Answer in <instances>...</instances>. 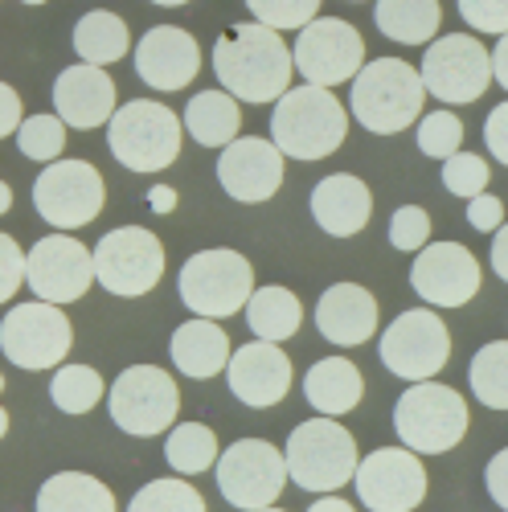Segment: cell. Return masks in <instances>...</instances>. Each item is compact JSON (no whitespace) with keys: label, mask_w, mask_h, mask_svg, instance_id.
<instances>
[{"label":"cell","mask_w":508,"mask_h":512,"mask_svg":"<svg viewBox=\"0 0 508 512\" xmlns=\"http://www.w3.org/2000/svg\"><path fill=\"white\" fill-rule=\"evenodd\" d=\"M17 127H21V95L9 82H0V140L17 136Z\"/></svg>","instance_id":"bcb514c9"},{"label":"cell","mask_w":508,"mask_h":512,"mask_svg":"<svg viewBox=\"0 0 508 512\" xmlns=\"http://www.w3.org/2000/svg\"><path fill=\"white\" fill-rule=\"evenodd\" d=\"M54 107H58V119L66 127H78V132L107 127L115 115V82L103 66L74 62L54 82Z\"/></svg>","instance_id":"7402d4cb"},{"label":"cell","mask_w":508,"mask_h":512,"mask_svg":"<svg viewBox=\"0 0 508 512\" xmlns=\"http://www.w3.org/2000/svg\"><path fill=\"white\" fill-rule=\"evenodd\" d=\"M308 512H353V504H349V500H341V496L332 492V496H320V500H316Z\"/></svg>","instance_id":"f907efd6"},{"label":"cell","mask_w":508,"mask_h":512,"mask_svg":"<svg viewBox=\"0 0 508 512\" xmlns=\"http://www.w3.org/2000/svg\"><path fill=\"white\" fill-rule=\"evenodd\" d=\"M291 381H295V369H291V357L271 345V340H254L250 336V345L234 349L230 365H226V386L230 394L250 406V410H271L287 398L291 390Z\"/></svg>","instance_id":"d6986e66"},{"label":"cell","mask_w":508,"mask_h":512,"mask_svg":"<svg viewBox=\"0 0 508 512\" xmlns=\"http://www.w3.org/2000/svg\"><path fill=\"white\" fill-rule=\"evenodd\" d=\"M377 357L394 377L418 386V381L443 373V365L451 361V332L431 308H410L386 324L377 340Z\"/></svg>","instance_id":"7c38bea8"},{"label":"cell","mask_w":508,"mask_h":512,"mask_svg":"<svg viewBox=\"0 0 508 512\" xmlns=\"http://www.w3.org/2000/svg\"><path fill=\"white\" fill-rule=\"evenodd\" d=\"M349 136V111L324 87H291L271 111V144L291 160H324Z\"/></svg>","instance_id":"3957f363"},{"label":"cell","mask_w":508,"mask_h":512,"mask_svg":"<svg viewBox=\"0 0 508 512\" xmlns=\"http://www.w3.org/2000/svg\"><path fill=\"white\" fill-rule=\"evenodd\" d=\"M484 484H488V496L496 500V508L508 512V447L496 451V455L488 459V467H484Z\"/></svg>","instance_id":"f6af8a7d"},{"label":"cell","mask_w":508,"mask_h":512,"mask_svg":"<svg viewBox=\"0 0 508 512\" xmlns=\"http://www.w3.org/2000/svg\"><path fill=\"white\" fill-rule=\"evenodd\" d=\"M91 263H95V283L103 291L119 295V300H136V295H148L164 279V246L144 226H119L95 242Z\"/></svg>","instance_id":"30bf717a"},{"label":"cell","mask_w":508,"mask_h":512,"mask_svg":"<svg viewBox=\"0 0 508 512\" xmlns=\"http://www.w3.org/2000/svg\"><path fill=\"white\" fill-rule=\"evenodd\" d=\"M246 324H250V336L254 340H271V345H283L300 332L304 324V304L300 295L271 283V287H254V295L246 300Z\"/></svg>","instance_id":"4316f807"},{"label":"cell","mask_w":508,"mask_h":512,"mask_svg":"<svg viewBox=\"0 0 508 512\" xmlns=\"http://www.w3.org/2000/svg\"><path fill=\"white\" fill-rule=\"evenodd\" d=\"M181 123L201 148H230L238 140L242 111H238V99L226 91H197L189 99Z\"/></svg>","instance_id":"83f0119b"},{"label":"cell","mask_w":508,"mask_h":512,"mask_svg":"<svg viewBox=\"0 0 508 512\" xmlns=\"http://www.w3.org/2000/svg\"><path fill=\"white\" fill-rule=\"evenodd\" d=\"M373 21L398 46H431L443 9L439 0H373Z\"/></svg>","instance_id":"f1b7e54d"},{"label":"cell","mask_w":508,"mask_h":512,"mask_svg":"<svg viewBox=\"0 0 508 512\" xmlns=\"http://www.w3.org/2000/svg\"><path fill=\"white\" fill-rule=\"evenodd\" d=\"M418 78L439 103H476L492 87V50H484V41L472 33H443L422 54Z\"/></svg>","instance_id":"8fae6325"},{"label":"cell","mask_w":508,"mask_h":512,"mask_svg":"<svg viewBox=\"0 0 508 512\" xmlns=\"http://www.w3.org/2000/svg\"><path fill=\"white\" fill-rule=\"evenodd\" d=\"M214 476L226 504H234L238 512H263L287 484V459L267 439H238L218 455Z\"/></svg>","instance_id":"4fadbf2b"},{"label":"cell","mask_w":508,"mask_h":512,"mask_svg":"<svg viewBox=\"0 0 508 512\" xmlns=\"http://www.w3.org/2000/svg\"><path fill=\"white\" fill-rule=\"evenodd\" d=\"M91 283H95L91 246H82L74 234H46L25 254V287L41 304L66 308L82 300L91 291Z\"/></svg>","instance_id":"2e32d148"},{"label":"cell","mask_w":508,"mask_h":512,"mask_svg":"<svg viewBox=\"0 0 508 512\" xmlns=\"http://www.w3.org/2000/svg\"><path fill=\"white\" fill-rule=\"evenodd\" d=\"M21 5H46V0H21Z\"/></svg>","instance_id":"11a10c76"},{"label":"cell","mask_w":508,"mask_h":512,"mask_svg":"<svg viewBox=\"0 0 508 512\" xmlns=\"http://www.w3.org/2000/svg\"><path fill=\"white\" fill-rule=\"evenodd\" d=\"M480 279H484V271L463 242H427L414 254V267H410V287L431 308L472 304L480 291Z\"/></svg>","instance_id":"ac0fdd59"},{"label":"cell","mask_w":508,"mask_h":512,"mask_svg":"<svg viewBox=\"0 0 508 512\" xmlns=\"http://www.w3.org/2000/svg\"><path fill=\"white\" fill-rule=\"evenodd\" d=\"M107 201L103 173L91 160H54L33 181V209L41 222H50L58 234L91 226Z\"/></svg>","instance_id":"9c48e42d"},{"label":"cell","mask_w":508,"mask_h":512,"mask_svg":"<svg viewBox=\"0 0 508 512\" xmlns=\"http://www.w3.org/2000/svg\"><path fill=\"white\" fill-rule=\"evenodd\" d=\"M468 226L480 234H496L504 226V201L496 193H480L468 201Z\"/></svg>","instance_id":"7bdbcfd3"},{"label":"cell","mask_w":508,"mask_h":512,"mask_svg":"<svg viewBox=\"0 0 508 512\" xmlns=\"http://www.w3.org/2000/svg\"><path fill=\"white\" fill-rule=\"evenodd\" d=\"M468 381H472V394L488 410H508V340H492V345H484L472 357Z\"/></svg>","instance_id":"836d02e7"},{"label":"cell","mask_w":508,"mask_h":512,"mask_svg":"<svg viewBox=\"0 0 508 512\" xmlns=\"http://www.w3.org/2000/svg\"><path fill=\"white\" fill-rule=\"evenodd\" d=\"M177 291L193 316L226 324V316H238L254 295V267L246 263V254L230 246L197 250L177 275Z\"/></svg>","instance_id":"8992f818"},{"label":"cell","mask_w":508,"mask_h":512,"mask_svg":"<svg viewBox=\"0 0 508 512\" xmlns=\"http://www.w3.org/2000/svg\"><path fill=\"white\" fill-rule=\"evenodd\" d=\"M287 480H295L304 492L332 496L341 492L357 472V439L336 418H308L287 435Z\"/></svg>","instance_id":"5b68a950"},{"label":"cell","mask_w":508,"mask_h":512,"mask_svg":"<svg viewBox=\"0 0 508 512\" xmlns=\"http://www.w3.org/2000/svg\"><path fill=\"white\" fill-rule=\"evenodd\" d=\"M246 9L254 13V21L287 33V29H304L308 21L320 17V0H246Z\"/></svg>","instance_id":"f35d334b"},{"label":"cell","mask_w":508,"mask_h":512,"mask_svg":"<svg viewBox=\"0 0 508 512\" xmlns=\"http://www.w3.org/2000/svg\"><path fill=\"white\" fill-rule=\"evenodd\" d=\"M148 205H152L156 213H173V209H177V189H168V185H152Z\"/></svg>","instance_id":"681fc988"},{"label":"cell","mask_w":508,"mask_h":512,"mask_svg":"<svg viewBox=\"0 0 508 512\" xmlns=\"http://www.w3.org/2000/svg\"><path fill=\"white\" fill-rule=\"evenodd\" d=\"M25 283V250L13 234L0 230V304H9Z\"/></svg>","instance_id":"b9f144b4"},{"label":"cell","mask_w":508,"mask_h":512,"mask_svg":"<svg viewBox=\"0 0 508 512\" xmlns=\"http://www.w3.org/2000/svg\"><path fill=\"white\" fill-rule=\"evenodd\" d=\"M484 148L508 168V99L496 103L488 111V119H484Z\"/></svg>","instance_id":"ee69618b"},{"label":"cell","mask_w":508,"mask_h":512,"mask_svg":"<svg viewBox=\"0 0 508 512\" xmlns=\"http://www.w3.org/2000/svg\"><path fill=\"white\" fill-rule=\"evenodd\" d=\"M181 140H185V123L177 119L173 107L156 99L123 103L107 123V148L127 173H164L168 164H177Z\"/></svg>","instance_id":"277c9868"},{"label":"cell","mask_w":508,"mask_h":512,"mask_svg":"<svg viewBox=\"0 0 508 512\" xmlns=\"http://www.w3.org/2000/svg\"><path fill=\"white\" fill-rule=\"evenodd\" d=\"M9 209H13V189H9L5 181H0V218H5Z\"/></svg>","instance_id":"816d5d0a"},{"label":"cell","mask_w":508,"mask_h":512,"mask_svg":"<svg viewBox=\"0 0 508 512\" xmlns=\"http://www.w3.org/2000/svg\"><path fill=\"white\" fill-rule=\"evenodd\" d=\"M17 152L37 160V164H54L66 152V123L58 115H29L17 127Z\"/></svg>","instance_id":"e575fe53"},{"label":"cell","mask_w":508,"mask_h":512,"mask_svg":"<svg viewBox=\"0 0 508 512\" xmlns=\"http://www.w3.org/2000/svg\"><path fill=\"white\" fill-rule=\"evenodd\" d=\"M291 62L308 78V87H341V82H353L365 66V37L353 21L316 17L295 37Z\"/></svg>","instance_id":"9a60e30c"},{"label":"cell","mask_w":508,"mask_h":512,"mask_svg":"<svg viewBox=\"0 0 508 512\" xmlns=\"http://www.w3.org/2000/svg\"><path fill=\"white\" fill-rule=\"evenodd\" d=\"M74 349V328L58 304H17L0 320V353H5L17 369L41 373L58 369L66 353Z\"/></svg>","instance_id":"5bb4252c"},{"label":"cell","mask_w":508,"mask_h":512,"mask_svg":"<svg viewBox=\"0 0 508 512\" xmlns=\"http://www.w3.org/2000/svg\"><path fill=\"white\" fill-rule=\"evenodd\" d=\"M5 435H9V410L0 406V439H5Z\"/></svg>","instance_id":"db71d44e"},{"label":"cell","mask_w":508,"mask_h":512,"mask_svg":"<svg viewBox=\"0 0 508 512\" xmlns=\"http://www.w3.org/2000/svg\"><path fill=\"white\" fill-rule=\"evenodd\" d=\"M127 512H205V496L189 480H152L132 496Z\"/></svg>","instance_id":"d590c367"},{"label":"cell","mask_w":508,"mask_h":512,"mask_svg":"<svg viewBox=\"0 0 508 512\" xmlns=\"http://www.w3.org/2000/svg\"><path fill=\"white\" fill-rule=\"evenodd\" d=\"M111 422L132 439H152L177 426L181 390L177 381L156 365H127L107 390Z\"/></svg>","instance_id":"ba28073f"},{"label":"cell","mask_w":508,"mask_h":512,"mask_svg":"<svg viewBox=\"0 0 508 512\" xmlns=\"http://www.w3.org/2000/svg\"><path fill=\"white\" fill-rule=\"evenodd\" d=\"M283 152L271 140L259 136H238L230 148H222L218 160V185L226 189V197L242 201V205H259L271 201L283 185Z\"/></svg>","instance_id":"ffe728a7"},{"label":"cell","mask_w":508,"mask_h":512,"mask_svg":"<svg viewBox=\"0 0 508 512\" xmlns=\"http://www.w3.org/2000/svg\"><path fill=\"white\" fill-rule=\"evenodd\" d=\"M492 271H496V279L508 283V222L492 234Z\"/></svg>","instance_id":"7dc6e473"},{"label":"cell","mask_w":508,"mask_h":512,"mask_svg":"<svg viewBox=\"0 0 508 512\" xmlns=\"http://www.w3.org/2000/svg\"><path fill=\"white\" fill-rule=\"evenodd\" d=\"M136 74L144 87L156 91H185L201 74V46L189 29L177 25H156L136 41Z\"/></svg>","instance_id":"44dd1931"},{"label":"cell","mask_w":508,"mask_h":512,"mask_svg":"<svg viewBox=\"0 0 508 512\" xmlns=\"http://www.w3.org/2000/svg\"><path fill=\"white\" fill-rule=\"evenodd\" d=\"M353 484L369 512H418L427 500V467L406 447H381L357 463Z\"/></svg>","instance_id":"e0dca14e"},{"label":"cell","mask_w":508,"mask_h":512,"mask_svg":"<svg viewBox=\"0 0 508 512\" xmlns=\"http://www.w3.org/2000/svg\"><path fill=\"white\" fill-rule=\"evenodd\" d=\"M152 5H160V9H181V5H189V0H152Z\"/></svg>","instance_id":"f5cc1de1"},{"label":"cell","mask_w":508,"mask_h":512,"mask_svg":"<svg viewBox=\"0 0 508 512\" xmlns=\"http://www.w3.org/2000/svg\"><path fill=\"white\" fill-rule=\"evenodd\" d=\"M304 398L324 418L353 414L365 398V377L349 357H324L304 373Z\"/></svg>","instance_id":"484cf974"},{"label":"cell","mask_w":508,"mask_h":512,"mask_svg":"<svg viewBox=\"0 0 508 512\" xmlns=\"http://www.w3.org/2000/svg\"><path fill=\"white\" fill-rule=\"evenodd\" d=\"M394 431L414 455L455 451L468 435V402L443 381H418L394 406Z\"/></svg>","instance_id":"52a82bcc"},{"label":"cell","mask_w":508,"mask_h":512,"mask_svg":"<svg viewBox=\"0 0 508 512\" xmlns=\"http://www.w3.org/2000/svg\"><path fill=\"white\" fill-rule=\"evenodd\" d=\"M263 512H283V508H275V504H271V508H263Z\"/></svg>","instance_id":"9f6ffc18"},{"label":"cell","mask_w":508,"mask_h":512,"mask_svg":"<svg viewBox=\"0 0 508 512\" xmlns=\"http://www.w3.org/2000/svg\"><path fill=\"white\" fill-rule=\"evenodd\" d=\"M37 512H119L115 492L87 472H58L37 488Z\"/></svg>","instance_id":"f546056e"},{"label":"cell","mask_w":508,"mask_h":512,"mask_svg":"<svg viewBox=\"0 0 508 512\" xmlns=\"http://www.w3.org/2000/svg\"><path fill=\"white\" fill-rule=\"evenodd\" d=\"M422 103H427V87L410 62L402 58H373L361 66L349 91V111L353 119L373 136H398L410 123L422 119Z\"/></svg>","instance_id":"7a4b0ae2"},{"label":"cell","mask_w":508,"mask_h":512,"mask_svg":"<svg viewBox=\"0 0 508 512\" xmlns=\"http://www.w3.org/2000/svg\"><path fill=\"white\" fill-rule=\"evenodd\" d=\"M459 17L472 25V33H508V0H459Z\"/></svg>","instance_id":"60d3db41"},{"label":"cell","mask_w":508,"mask_h":512,"mask_svg":"<svg viewBox=\"0 0 508 512\" xmlns=\"http://www.w3.org/2000/svg\"><path fill=\"white\" fill-rule=\"evenodd\" d=\"M316 328L328 345L357 349L377 332V300L361 283H332L316 300Z\"/></svg>","instance_id":"603a6c76"},{"label":"cell","mask_w":508,"mask_h":512,"mask_svg":"<svg viewBox=\"0 0 508 512\" xmlns=\"http://www.w3.org/2000/svg\"><path fill=\"white\" fill-rule=\"evenodd\" d=\"M463 148V119L455 111H431L418 119V152L431 160H451Z\"/></svg>","instance_id":"8d00e7d4"},{"label":"cell","mask_w":508,"mask_h":512,"mask_svg":"<svg viewBox=\"0 0 508 512\" xmlns=\"http://www.w3.org/2000/svg\"><path fill=\"white\" fill-rule=\"evenodd\" d=\"M74 54L87 66H111L123 54H132V33H127V21L115 17L111 9H91L82 13L74 25Z\"/></svg>","instance_id":"4dcf8cb0"},{"label":"cell","mask_w":508,"mask_h":512,"mask_svg":"<svg viewBox=\"0 0 508 512\" xmlns=\"http://www.w3.org/2000/svg\"><path fill=\"white\" fill-rule=\"evenodd\" d=\"M492 82H500V87L508 91V33L496 41V50H492Z\"/></svg>","instance_id":"c3c4849f"},{"label":"cell","mask_w":508,"mask_h":512,"mask_svg":"<svg viewBox=\"0 0 508 512\" xmlns=\"http://www.w3.org/2000/svg\"><path fill=\"white\" fill-rule=\"evenodd\" d=\"M443 185L451 197H463V201H472L480 193H488L492 185V168L484 156L476 152H455L451 160H443Z\"/></svg>","instance_id":"74e56055"},{"label":"cell","mask_w":508,"mask_h":512,"mask_svg":"<svg viewBox=\"0 0 508 512\" xmlns=\"http://www.w3.org/2000/svg\"><path fill=\"white\" fill-rule=\"evenodd\" d=\"M164 459L177 476H201L218 463V435L205 422H177L164 439Z\"/></svg>","instance_id":"1f68e13d"},{"label":"cell","mask_w":508,"mask_h":512,"mask_svg":"<svg viewBox=\"0 0 508 512\" xmlns=\"http://www.w3.org/2000/svg\"><path fill=\"white\" fill-rule=\"evenodd\" d=\"M0 390H5V377H0Z\"/></svg>","instance_id":"6f0895ef"},{"label":"cell","mask_w":508,"mask_h":512,"mask_svg":"<svg viewBox=\"0 0 508 512\" xmlns=\"http://www.w3.org/2000/svg\"><path fill=\"white\" fill-rule=\"evenodd\" d=\"M312 218L332 238H353L373 218V193L353 173H332L312 189Z\"/></svg>","instance_id":"cb8c5ba5"},{"label":"cell","mask_w":508,"mask_h":512,"mask_svg":"<svg viewBox=\"0 0 508 512\" xmlns=\"http://www.w3.org/2000/svg\"><path fill=\"white\" fill-rule=\"evenodd\" d=\"M427 242H431V213L422 205H402L390 218V246L406 250V254H418Z\"/></svg>","instance_id":"ab89813d"},{"label":"cell","mask_w":508,"mask_h":512,"mask_svg":"<svg viewBox=\"0 0 508 512\" xmlns=\"http://www.w3.org/2000/svg\"><path fill=\"white\" fill-rule=\"evenodd\" d=\"M214 74L238 103H279L291 91V50L283 33L246 21L214 41Z\"/></svg>","instance_id":"6da1fadb"},{"label":"cell","mask_w":508,"mask_h":512,"mask_svg":"<svg viewBox=\"0 0 508 512\" xmlns=\"http://www.w3.org/2000/svg\"><path fill=\"white\" fill-rule=\"evenodd\" d=\"M168 357H173V365L193 377V381H209V377H218L226 373L230 357H234V345H230V336H226V324L218 320H185L173 340H168Z\"/></svg>","instance_id":"d4e9b609"},{"label":"cell","mask_w":508,"mask_h":512,"mask_svg":"<svg viewBox=\"0 0 508 512\" xmlns=\"http://www.w3.org/2000/svg\"><path fill=\"white\" fill-rule=\"evenodd\" d=\"M103 377L99 369L91 365H58L54 369V381H50V402L62 410V414H91L99 402H103Z\"/></svg>","instance_id":"d6a6232c"}]
</instances>
